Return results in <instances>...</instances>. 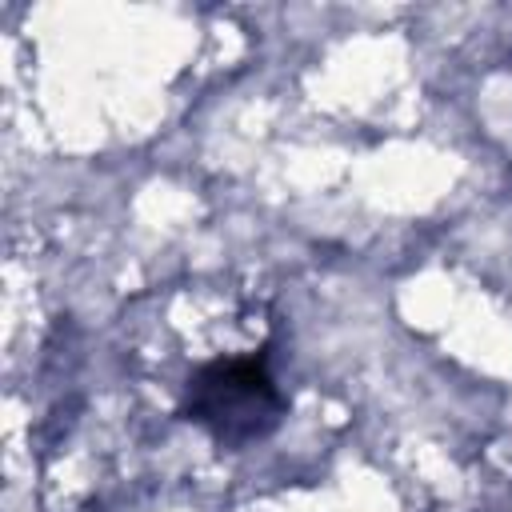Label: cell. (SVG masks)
<instances>
[{
  "mask_svg": "<svg viewBox=\"0 0 512 512\" xmlns=\"http://www.w3.org/2000/svg\"><path fill=\"white\" fill-rule=\"evenodd\" d=\"M280 412L284 400L264 368V356L216 360L188 380L184 416L228 448L268 436L280 424Z\"/></svg>",
  "mask_w": 512,
  "mask_h": 512,
  "instance_id": "obj_1",
  "label": "cell"
}]
</instances>
